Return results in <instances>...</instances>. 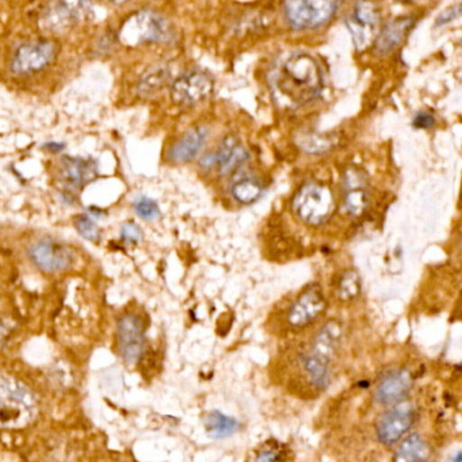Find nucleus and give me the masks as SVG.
<instances>
[{
    "label": "nucleus",
    "mask_w": 462,
    "mask_h": 462,
    "mask_svg": "<svg viewBox=\"0 0 462 462\" xmlns=\"http://www.w3.org/2000/svg\"><path fill=\"white\" fill-rule=\"evenodd\" d=\"M378 23L380 15L375 5L367 2L354 5L353 12L346 20V26L350 31L356 51L367 50L374 42Z\"/></svg>",
    "instance_id": "f8f14e48"
},
{
    "label": "nucleus",
    "mask_w": 462,
    "mask_h": 462,
    "mask_svg": "<svg viewBox=\"0 0 462 462\" xmlns=\"http://www.w3.org/2000/svg\"><path fill=\"white\" fill-rule=\"evenodd\" d=\"M120 237L123 242L128 243V245H137L143 239L142 228L134 221H128L121 228Z\"/></svg>",
    "instance_id": "c85d7f7f"
},
{
    "label": "nucleus",
    "mask_w": 462,
    "mask_h": 462,
    "mask_svg": "<svg viewBox=\"0 0 462 462\" xmlns=\"http://www.w3.org/2000/svg\"><path fill=\"white\" fill-rule=\"evenodd\" d=\"M369 205L367 186L346 189L345 209L351 217H361Z\"/></svg>",
    "instance_id": "393cba45"
},
{
    "label": "nucleus",
    "mask_w": 462,
    "mask_h": 462,
    "mask_svg": "<svg viewBox=\"0 0 462 462\" xmlns=\"http://www.w3.org/2000/svg\"><path fill=\"white\" fill-rule=\"evenodd\" d=\"M44 148H47L50 152L56 153L64 150V144H59V143H48V144L44 145Z\"/></svg>",
    "instance_id": "72a5a7b5"
},
{
    "label": "nucleus",
    "mask_w": 462,
    "mask_h": 462,
    "mask_svg": "<svg viewBox=\"0 0 462 462\" xmlns=\"http://www.w3.org/2000/svg\"><path fill=\"white\" fill-rule=\"evenodd\" d=\"M342 324L328 320L310 337L294 356V367L302 391L310 396L323 393L332 383V364L342 340Z\"/></svg>",
    "instance_id": "f257e3e1"
},
{
    "label": "nucleus",
    "mask_w": 462,
    "mask_h": 462,
    "mask_svg": "<svg viewBox=\"0 0 462 462\" xmlns=\"http://www.w3.org/2000/svg\"><path fill=\"white\" fill-rule=\"evenodd\" d=\"M174 32L166 18L151 10H142L128 18L118 32L125 45L158 44L172 39Z\"/></svg>",
    "instance_id": "20e7f679"
},
{
    "label": "nucleus",
    "mask_w": 462,
    "mask_h": 462,
    "mask_svg": "<svg viewBox=\"0 0 462 462\" xmlns=\"http://www.w3.org/2000/svg\"><path fill=\"white\" fill-rule=\"evenodd\" d=\"M134 210L140 217L144 220H155L161 216V209L159 205L156 204L153 199H148V197H140L136 202H134Z\"/></svg>",
    "instance_id": "cd10ccee"
},
{
    "label": "nucleus",
    "mask_w": 462,
    "mask_h": 462,
    "mask_svg": "<svg viewBox=\"0 0 462 462\" xmlns=\"http://www.w3.org/2000/svg\"><path fill=\"white\" fill-rule=\"evenodd\" d=\"M207 140V129L202 126L190 129L172 145L169 152L170 161L174 163H188V162L193 161L199 155V151L204 148Z\"/></svg>",
    "instance_id": "6ab92c4d"
},
{
    "label": "nucleus",
    "mask_w": 462,
    "mask_h": 462,
    "mask_svg": "<svg viewBox=\"0 0 462 462\" xmlns=\"http://www.w3.org/2000/svg\"><path fill=\"white\" fill-rule=\"evenodd\" d=\"M10 327L7 326L6 321L0 319V346H4L6 343L7 337L10 335Z\"/></svg>",
    "instance_id": "473e14b6"
},
{
    "label": "nucleus",
    "mask_w": 462,
    "mask_h": 462,
    "mask_svg": "<svg viewBox=\"0 0 462 462\" xmlns=\"http://www.w3.org/2000/svg\"><path fill=\"white\" fill-rule=\"evenodd\" d=\"M170 77H171V72H170L169 67L156 64L142 75L137 88L142 96H155L169 83Z\"/></svg>",
    "instance_id": "412c9836"
},
{
    "label": "nucleus",
    "mask_w": 462,
    "mask_h": 462,
    "mask_svg": "<svg viewBox=\"0 0 462 462\" xmlns=\"http://www.w3.org/2000/svg\"><path fill=\"white\" fill-rule=\"evenodd\" d=\"M413 128L431 129L435 125V117L429 112H419L412 120Z\"/></svg>",
    "instance_id": "c756f323"
},
{
    "label": "nucleus",
    "mask_w": 462,
    "mask_h": 462,
    "mask_svg": "<svg viewBox=\"0 0 462 462\" xmlns=\"http://www.w3.org/2000/svg\"><path fill=\"white\" fill-rule=\"evenodd\" d=\"M361 277L356 270L343 273L337 282V293L342 301H351L361 293Z\"/></svg>",
    "instance_id": "a878e982"
},
{
    "label": "nucleus",
    "mask_w": 462,
    "mask_h": 462,
    "mask_svg": "<svg viewBox=\"0 0 462 462\" xmlns=\"http://www.w3.org/2000/svg\"><path fill=\"white\" fill-rule=\"evenodd\" d=\"M415 23L416 18L413 15L394 18L391 23H386L375 39V52L381 56L393 52L397 47L402 45Z\"/></svg>",
    "instance_id": "f3484780"
},
{
    "label": "nucleus",
    "mask_w": 462,
    "mask_h": 462,
    "mask_svg": "<svg viewBox=\"0 0 462 462\" xmlns=\"http://www.w3.org/2000/svg\"><path fill=\"white\" fill-rule=\"evenodd\" d=\"M393 454V462H430L431 461V443L421 432H408L399 443Z\"/></svg>",
    "instance_id": "a211bd4d"
},
{
    "label": "nucleus",
    "mask_w": 462,
    "mask_h": 462,
    "mask_svg": "<svg viewBox=\"0 0 462 462\" xmlns=\"http://www.w3.org/2000/svg\"><path fill=\"white\" fill-rule=\"evenodd\" d=\"M98 177V166L90 159L67 156L61 161L59 182L66 190H79Z\"/></svg>",
    "instance_id": "dca6fc26"
},
{
    "label": "nucleus",
    "mask_w": 462,
    "mask_h": 462,
    "mask_svg": "<svg viewBox=\"0 0 462 462\" xmlns=\"http://www.w3.org/2000/svg\"><path fill=\"white\" fill-rule=\"evenodd\" d=\"M208 435L213 439H224L231 437L240 429V423L232 416L226 415L220 411H212L205 419Z\"/></svg>",
    "instance_id": "4be33fe9"
},
{
    "label": "nucleus",
    "mask_w": 462,
    "mask_h": 462,
    "mask_svg": "<svg viewBox=\"0 0 462 462\" xmlns=\"http://www.w3.org/2000/svg\"><path fill=\"white\" fill-rule=\"evenodd\" d=\"M256 462H280V454L275 451V448H263L259 451Z\"/></svg>",
    "instance_id": "2f4dec72"
},
{
    "label": "nucleus",
    "mask_w": 462,
    "mask_h": 462,
    "mask_svg": "<svg viewBox=\"0 0 462 462\" xmlns=\"http://www.w3.org/2000/svg\"><path fill=\"white\" fill-rule=\"evenodd\" d=\"M247 161V150L234 136L226 137L215 152V163L221 175L232 174Z\"/></svg>",
    "instance_id": "aec40b11"
},
{
    "label": "nucleus",
    "mask_w": 462,
    "mask_h": 462,
    "mask_svg": "<svg viewBox=\"0 0 462 462\" xmlns=\"http://www.w3.org/2000/svg\"><path fill=\"white\" fill-rule=\"evenodd\" d=\"M453 462H461V453H457L456 454V458H453Z\"/></svg>",
    "instance_id": "f704fd0d"
},
{
    "label": "nucleus",
    "mask_w": 462,
    "mask_h": 462,
    "mask_svg": "<svg viewBox=\"0 0 462 462\" xmlns=\"http://www.w3.org/2000/svg\"><path fill=\"white\" fill-rule=\"evenodd\" d=\"M297 144L304 152L320 155L328 152L337 144L334 134H305L297 140Z\"/></svg>",
    "instance_id": "5701e85b"
},
{
    "label": "nucleus",
    "mask_w": 462,
    "mask_h": 462,
    "mask_svg": "<svg viewBox=\"0 0 462 462\" xmlns=\"http://www.w3.org/2000/svg\"><path fill=\"white\" fill-rule=\"evenodd\" d=\"M263 193V186L254 178H242L232 188V196L239 204L251 205L258 201Z\"/></svg>",
    "instance_id": "b1692460"
},
{
    "label": "nucleus",
    "mask_w": 462,
    "mask_h": 462,
    "mask_svg": "<svg viewBox=\"0 0 462 462\" xmlns=\"http://www.w3.org/2000/svg\"><path fill=\"white\" fill-rule=\"evenodd\" d=\"M32 262L45 273H60L69 269L74 262L71 250L58 240L40 239L29 247Z\"/></svg>",
    "instance_id": "4468645a"
},
{
    "label": "nucleus",
    "mask_w": 462,
    "mask_h": 462,
    "mask_svg": "<svg viewBox=\"0 0 462 462\" xmlns=\"http://www.w3.org/2000/svg\"><path fill=\"white\" fill-rule=\"evenodd\" d=\"M118 348L121 356L128 364H136L144 353L145 337L142 319L136 315H125L118 321Z\"/></svg>",
    "instance_id": "2eb2a0df"
},
{
    "label": "nucleus",
    "mask_w": 462,
    "mask_h": 462,
    "mask_svg": "<svg viewBox=\"0 0 462 462\" xmlns=\"http://www.w3.org/2000/svg\"><path fill=\"white\" fill-rule=\"evenodd\" d=\"M58 55V45L51 40L26 42L15 51L12 71L17 75H32L47 69Z\"/></svg>",
    "instance_id": "9d476101"
},
{
    "label": "nucleus",
    "mask_w": 462,
    "mask_h": 462,
    "mask_svg": "<svg viewBox=\"0 0 462 462\" xmlns=\"http://www.w3.org/2000/svg\"><path fill=\"white\" fill-rule=\"evenodd\" d=\"M75 226H77V231L88 242H101V231H99L97 224L88 216H78L75 218Z\"/></svg>",
    "instance_id": "bb28decb"
},
{
    "label": "nucleus",
    "mask_w": 462,
    "mask_h": 462,
    "mask_svg": "<svg viewBox=\"0 0 462 462\" xmlns=\"http://www.w3.org/2000/svg\"><path fill=\"white\" fill-rule=\"evenodd\" d=\"M415 383V374L408 367L386 370L375 383L373 399L380 407H393L408 399Z\"/></svg>",
    "instance_id": "6e6552de"
},
{
    "label": "nucleus",
    "mask_w": 462,
    "mask_h": 462,
    "mask_svg": "<svg viewBox=\"0 0 462 462\" xmlns=\"http://www.w3.org/2000/svg\"><path fill=\"white\" fill-rule=\"evenodd\" d=\"M335 201L331 189L321 183H305L293 199L297 217L307 226H319L334 212Z\"/></svg>",
    "instance_id": "39448f33"
},
{
    "label": "nucleus",
    "mask_w": 462,
    "mask_h": 462,
    "mask_svg": "<svg viewBox=\"0 0 462 462\" xmlns=\"http://www.w3.org/2000/svg\"><path fill=\"white\" fill-rule=\"evenodd\" d=\"M273 85L294 106L310 104L320 96L323 77L318 61L308 53L289 56L273 75Z\"/></svg>",
    "instance_id": "f03ea898"
},
{
    "label": "nucleus",
    "mask_w": 462,
    "mask_h": 462,
    "mask_svg": "<svg viewBox=\"0 0 462 462\" xmlns=\"http://www.w3.org/2000/svg\"><path fill=\"white\" fill-rule=\"evenodd\" d=\"M459 14H461V5H456V6L445 10V12L437 18V23H435V26L439 28V26L446 25V23H451V21L458 18Z\"/></svg>",
    "instance_id": "7c9ffc66"
},
{
    "label": "nucleus",
    "mask_w": 462,
    "mask_h": 462,
    "mask_svg": "<svg viewBox=\"0 0 462 462\" xmlns=\"http://www.w3.org/2000/svg\"><path fill=\"white\" fill-rule=\"evenodd\" d=\"M337 2L329 0H297L283 5L286 21L296 31H310L327 25L337 14Z\"/></svg>",
    "instance_id": "0eeeda50"
},
{
    "label": "nucleus",
    "mask_w": 462,
    "mask_h": 462,
    "mask_svg": "<svg viewBox=\"0 0 462 462\" xmlns=\"http://www.w3.org/2000/svg\"><path fill=\"white\" fill-rule=\"evenodd\" d=\"M93 6L86 2H56L48 5L42 23L48 31H64L93 18Z\"/></svg>",
    "instance_id": "9b49d317"
},
{
    "label": "nucleus",
    "mask_w": 462,
    "mask_h": 462,
    "mask_svg": "<svg viewBox=\"0 0 462 462\" xmlns=\"http://www.w3.org/2000/svg\"><path fill=\"white\" fill-rule=\"evenodd\" d=\"M215 90L212 78L202 71H189L175 79L171 86V97L177 104L193 106L207 101Z\"/></svg>",
    "instance_id": "ddd939ff"
},
{
    "label": "nucleus",
    "mask_w": 462,
    "mask_h": 462,
    "mask_svg": "<svg viewBox=\"0 0 462 462\" xmlns=\"http://www.w3.org/2000/svg\"><path fill=\"white\" fill-rule=\"evenodd\" d=\"M39 413L36 394L25 383L0 375V429H23Z\"/></svg>",
    "instance_id": "7ed1b4c3"
},
{
    "label": "nucleus",
    "mask_w": 462,
    "mask_h": 462,
    "mask_svg": "<svg viewBox=\"0 0 462 462\" xmlns=\"http://www.w3.org/2000/svg\"><path fill=\"white\" fill-rule=\"evenodd\" d=\"M418 418L419 408L412 400L385 408L375 421V438L385 448H393L411 432Z\"/></svg>",
    "instance_id": "423d86ee"
},
{
    "label": "nucleus",
    "mask_w": 462,
    "mask_h": 462,
    "mask_svg": "<svg viewBox=\"0 0 462 462\" xmlns=\"http://www.w3.org/2000/svg\"><path fill=\"white\" fill-rule=\"evenodd\" d=\"M327 310L326 297L318 285L305 289L286 313V326L291 332L302 331L315 324Z\"/></svg>",
    "instance_id": "1a4fd4ad"
}]
</instances>
